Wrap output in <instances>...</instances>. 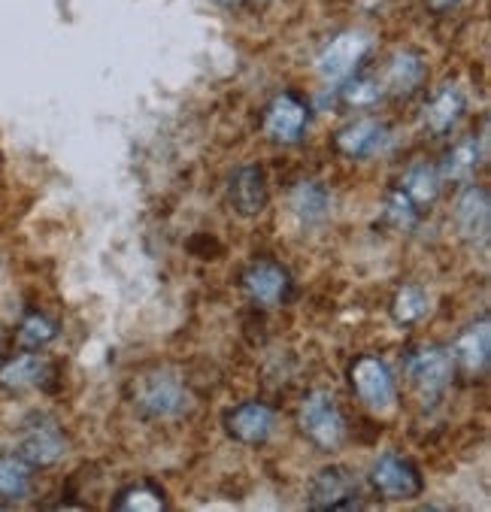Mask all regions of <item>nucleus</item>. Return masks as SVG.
I'll return each instance as SVG.
<instances>
[{"label":"nucleus","mask_w":491,"mask_h":512,"mask_svg":"<svg viewBox=\"0 0 491 512\" xmlns=\"http://www.w3.org/2000/svg\"><path fill=\"white\" fill-rule=\"evenodd\" d=\"M167 494L161 485L143 479V482H131L125 485L122 491H116L113 497V509L119 512H158V509H167Z\"/></svg>","instance_id":"nucleus-22"},{"label":"nucleus","mask_w":491,"mask_h":512,"mask_svg":"<svg viewBox=\"0 0 491 512\" xmlns=\"http://www.w3.org/2000/svg\"><path fill=\"white\" fill-rule=\"evenodd\" d=\"M310 125V107L301 94L282 91L264 110V134L276 146H294Z\"/></svg>","instance_id":"nucleus-5"},{"label":"nucleus","mask_w":491,"mask_h":512,"mask_svg":"<svg viewBox=\"0 0 491 512\" xmlns=\"http://www.w3.org/2000/svg\"><path fill=\"white\" fill-rule=\"evenodd\" d=\"M467 110V100H464V91L455 85V82H443L431 100L425 104V128L434 134V137H446L464 116Z\"/></svg>","instance_id":"nucleus-16"},{"label":"nucleus","mask_w":491,"mask_h":512,"mask_svg":"<svg viewBox=\"0 0 491 512\" xmlns=\"http://www.w3.org/2000/svg\"><path fill=\"white\" fill-rule=\"evenodd\" d=\"M452 355L440 346H422L407 355V376L425 391V394H440L449 379H452Z\"/></svg>","instance_id":"nucleus-13"},{"label":"nucleus","mask_w":491,"mask_h":512,"mask_svg":"<svg viewBox=\"0 0 491 512\" xmlns=\"http://www.w3.org/2000/svg\"><path fill=\"white\" fill-rule=\"evenodd\" d=\"M367 52H370V37L361 34V31H346V34L334 37V40L322 49L316 67H319L322 79L340 82V79H349V76L358 70V64L364 61Z\"/></svg>","instance_id":"nucleus-10"},{"label":"nucleus","mask_w":491,"mask_h":512,"mask_svg":"<svg viewBox=\"0 0 491 512\" xmlns=\"http://www.w3.org/2000/svg\"><path fill=\"white\" fill-rule=\"evenodd\" d=\"M52 373V364L37 355V352H22L10 361L0 364V388L7 391H31V388H40L46 385Z\"/></svg>","instance_id":"nucleus-17"},{"label":"nucleus","mask_w":491,"mask_h":512,"mask_svg":"<svg viewBox=\"0 0 491 512\" xmlns=\"http://www.w3.org/2000/svg\"><path fill=\"white\" fill-rule=\"evenodd\" d=\"M240 285H243V291L255 303H261V306H279V303H285V297L291 291V273H288V267H282L273 258H255L243 270Z\"/></svg>","instance_id":"nucleus-9"},{"label":"nucleus","mask_w":491,"mask_h":512,"mask_svg":"<svg viewBox=\"0 0 491 512\" xmlns=\"http://www.w3.org/2000/svg\"><path fill=\"white\" fill-rule=\"evenodd\" d=\"M382 219L395 231H413L419 225V207L401 188H395V191H388L382 203Z\"/></svg>","instance_id":"nucleus-26"},{"label":"nucleus","mask_w":491,"mask_h":512,"mask_svg":"<svg viewBox=\"0 0 491 512\" xmlns=\"http://www.w3.org/2000/svg\"><path fill=\"white\" fill-rule=\"evenodd\" d=\"M452 364H458L467 376H482L488 370V358H491V328L488 319L482 316L479 322L467 325L458 340L449 349Z\"/></svg>","instance_id":"nucleus-14"},{"label":"nucleus","mask_w":491,"mask_h":512,"mask_svg":"<svg viewBox=\"0 0 491 512\" xmlns=\"http://www.w3.org/2000/svg\"><path fill=\"white\" fill-rule=\"evenodd\" d=\"M228 437L240 446H264L273 434V413H270V406L258 403V400H246L240 406H231L225 419H222Z\"/></svg>","instance_id":"nucleus-11"},{"label":"nucleus","mask_w":491,"mask_h":512,"mask_svg":"<svg viewBox=\"0 0 491 512\" xmlns=\"http://www.w3.org/2000/svg\"><path fill=\"white\" fill-rule=\"evenodd\" d=\"M488 128L482 125V134L479 137H467L461 140L455 149H449L443 155V164H440V179H470L473 170L485 161L488 155Z\"/></svg>","instance_id":"nucleus-20"},{"label":"nucleus","mask_w":491,"mask_h":512,"mask_svg":"<svg viewBox=\"0 0 491 512\" xmlns=\"http://www.w3.org/2000/svg\"><path fill=\"white\" fill-rule=\"evenodd\" d=\"M34 482V467L19 455V452H4L0 455V500L16 503L31 494Z\"/></svg>","instance_id":"nucleus-21"},{"label":"nucleus","mask_w":491,"mask_h":512,"mask_svg":"<svg viewBox=\"0 0 491 512\" xmlns=\"http://www.w3.org/2000/svg\"><path fill=\"white\" fill-rule=\"evenodd\" d=\"M440 185H443V179H440V170H437V167H431V164H425V161L413 164V167H410V170L401 176V191H404V194H407V197L416 203L419 210L437 200V194H440Z\"/></svg>","instance_id":"nucleus-23"},{"label":"nucleus","mask_w":491,"mask_h":512,"mask_svg":"<svg viewBox=\"0 0 491 512\" xmlns=\"http://www.w3.org/2000/svg\"><path fill=\"white\" fill-rule=\"evenodd\" d=\"M19 455L31 464V467H52L67 455V437L58 428L55 419L49 416H37L34 422L25 425L22 440H19Z\"/></svg>","instance_id":"nucleus-7"},{"label":"nucleus","mask_w":491,"mask_h":512,"mask_svg":"<svg viewBox=\"0 0 491 512\" xmlns=\"http://www.w3.org/2000/svg\"><path fill=\"white\" fill-rule=\"evenodd\" d=\"M298 425H301V434L319 449V452H337L346 440V422H343V413L334 400L331 391H310L304 400H301V409H298Z\"/></svg>","instance_id":"nucleus-1"},{"label":"nucleus","mask_w":491,"mask_h":512,"mask_svg":"<svg viewBox=\"0 0 491 512\" xmlns=\"http://www.w3.org/2000/svg\"><path fill=\"white\" fill-rule=\"evenodd\" d=\"M425 82V58L413 49H404L398 55H391L385 76H382V88L385 94L395 97H410L419 85Z\"/></svg>","instance_id":"nucleus-18"},{"label":"nucleus","mask_w":491,"mask_h":512,"mask_svg":"<svg viewBox=\"0 0 491 512\" xmlns=\"http://www.w3.org/2000/svg\"><path fill=\"white\" fill-rule=\"evenodd\" d=\"M228 203L243 219H255L267 207V176L258 164H243L228 179Z\"/></svg>","instance_id":"nucleus-12"},{"label":"nucleus","mask_w":491,"mask_h":512,"mask_svg":"<svg viewBox=\"0 0 491 512\" xmlns=\"http://www.w3.org/2000/svg\"><path fill=\"white\" fill-rule=\"evenodd\" d=\"M134 406L152 419H179L191 409V394L173 373H146L134 382Z\"/></svg>","instance_id":"nucleus-2"},{"label":"nucleus","mask_w":491,"mask_h":512,"mask_svg":"<svg viewBox=\"0 0 491 512\" xmlns=\"http://www.w3.org/2000/svg\"><path fill=\"white\" fill-rule=\"evenodd\" d=\"M428 291L422 285H401L391 297V319L401 328H410V325H419L425 316H428Z\"/></svg>","instance_id":"nucleus-24"},{"label":"nucleus","mask_w":491,"mask_h":512,"mask_svg":"<svg viewBox=\"0 0 491 512\" xmlns=\"http://www.w3.org/2000/svg\"><path fill=\"white\" fill-rule=\"evenodd\" d=\"M382 94H385V88H382V79H376V76H358L343 85V100L355 110L373 107Z\"/></svg>","instance_id":"nucleus-27"},{"label":"nucleus","mask_w":491,"mask_h":512,"mask_svg":"<svg viewBox=\"0 0 491 512\" xmlns=\"http://www.w3.org/2000/svg\"><path fill=\"white\" fill-rule=\"evenodd\" d=\"M213 4H219V7H225V10H234V7L243 4V0H213Z\"/></svg>","instance_id":"nucleus-28"},{"label":"nucleus","mask_w":491,"mask_h":512,"mask_svg":"<svg viewBox=\"0 0 491 512\" xmlns=\"http://www.w3.org/2000/svg\"><path fill=\"white\" fill-rule=\"evenodd\" d=\"M388 140V128L379 119H355L334 134V149L343 158H370Z\"/></svg>","instance_id":"nucleus-15"},{"label":"nucleus","mask_w":491,"mask_h":512,"mask_svg":"<svg viewBox=\"0 0 491 512\" xmlns=\"http://www.w3.org/2000/svg\"><path fill=\"white\" fill-rule=\"evenodd\" d=\"M349 382L352 391L358 394V400L373 409V413L385 416L395 409L398 391H395V376H391L388 364L376 355H358L349 364Z\"/></svg>","instance_id":"nucleus-3"},{"label":"nucleus","mask_w":491,"mask_h":512,"mask_svg":"<svg viewBox=\"0 0 491 512\" xmlns=\"http://www.w3.org/2000/svg\"><path fill=\"white\" fill-rule=\"evenodd\" d=\"M358 485L343 467H322L307 485V506L316 512L328 509H361Z\"/></svg>","instance_id":"nucleus-6"},{"label":"nucleus","mask_w":491,"mask_h":512,"mask_svg":"<svg viewBox=\"0 0 491 512\" xmlns=\"http://www.w3.org/2000/svg\"><path fill=\"white\" fill-rule=\"evenodd\" d=\"M0 337H4V328H0Z\"/></svg>","instance_id":"nucleus-29"},{"label":"nucleus","mask_w":491,"mask_h":512,"mask_svg":"<svg viewBox=\"0 0 491 512\" xmlns=\"http://www.w3.org/2000/svg\"><path fill=\"white\" fill-rule=\"evenodd\" d=\"M367 479H370L373 491L385 500H416L425 491L422 470L410 458L395 455V452H382L370 464Z\"/></svg>","instance_id":"nucleus-4"},{"label":"nucleus","mask_w":491,"mask_h":512,"mask_svg":"<svg viewBox=\"0 0 491 512\" xmlns=\"http://www.w3.org/2000/svg\"><path fill=\"white\" fill-rule=\"evenodd\" d=\"M58 337V322L43 316V313H31L19 322V331H16V340L22 349L28 352H37L43 346H49L52 340Z\"/></svg>","instance_id":"nucleus-25"},{"label":"nucleus","mask_w":491,"mask_h":512,"mask_svg":"<svg viewBox=\"0 0 491 512\" xmlns=\"http://www.w3.org/2000/svg\"><path fill=\"white\" fill-rule=\"evenodd\" d=\"M455 228L458 234L470 243V246H485L488 243V231H491V197L485 185H467L452 210Z\"/></svg>","instance_id":"nucleus-8"},{"label":"nucleus","mask_w":491,"mask_h":512,"mask_svg":"<svg viewBox=\"0 0 491 512\" xmlns=\"http://www.w3.org/2000/svg\"><path fill=\"white\" fill-rule=\"evenodd\" d=\"M288 207H291L294 216H298L301 225H307V228L322 225L328 219V213H331V194H328V188L322 182L304 179V182H298L291 188Z\"/></svg>","instance_id":"nucleus-19"}]
</instances>
